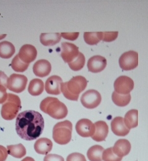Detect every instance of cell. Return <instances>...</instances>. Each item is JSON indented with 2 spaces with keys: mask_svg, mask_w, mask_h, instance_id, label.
Masks as SVG:
<instances>
[{
  "mask_svg": "<svg viewBox=\"0 0 148 161\" xmlns=\"http://www.w3.org/2000/svg\"><path fill=\"white\" fill-rule=\"evenodd\" d=\"M118 31L113 32H103V38L102 40L105 42H112L116 40L118 37Z\"/></svg>",
  "mask_w": 148,
  "mask_h": 161,
  "instance_id": "obj_31",
  "label": "cell"
},
{
  "mask_svg": "<svg viewBox=\"0 0 148 161\" xmlns=\"http://www.w3.org/2000/svg\"><path fill=\"white\" fill-rule=\"evenodd\" d=\"M9 78L3 72L0 71V85L7 88V82Z\"/></svg>",
  "mask_w": 148,
  "mask_h": 161,
  "instance_id": "obj_37",
  "label": "cell"
},
{
  "mask_svg": "<svg viewBox=\"0 0 148 161\" xmlns=\"http://www.w3.org/2000/svg\"><path fill=\"white\" fill-rule=\"evenodd\" d=\"M21 161H35V160L33 158L30 157H27L26 158L23 159Z\"/></svg>",
  "mask_w": 148,
  "mask_h": 161,
  "instance_id": "obj_38",
  "label": "cell"
},
{
  "mask_svg": "<svg viewBox=\"0 0 148 161\" xmlns=\"http://www.w3.org/2000/svg\"><path fill=\"white\" fill-rule=\"evenodd\" d=\"M94 125L95 132L91 136L93 140L97 142L105 141L109 132V128L107 123L103 121H99L95 122Z\"/></svg>",
  "mask_w": 148,
  "mask_h": 161,
  "instance_id": "obj_16",
  "label": "cell"
},
{
  "mask_svg": "<svg viewBox=\"0 0 148 161\" xmlns=\"http://www.w3.org/2000/svg\"><path fill=\"white\" fill-rule=\"evenodd\" d=\"M51 69V64L46 59L37 60L33 66L34 74L39 77H45L49 75Z\"/></svg>",
  "mask_w": 148,
  "mask_h": 161,
  "instance_id": "obj_15",
  "label": "cell"
},
{
  "mask_svg": "<svg viewBox=\"0 0 148 161\" xmlns=\"http://www.w3.org/2000/svg\"><path fill=\"white\" fill-rule=\"evenodd\" d=\"M85 42L90 45H97L103 38V32H86L84 34Z\"/></svg>",
  "mask_w": 148,
  "mask_h": 161,
  "instance_id": "obj_27",
  "label": "cell"
},
{
  "mask_svg": "<svg viewBox=\"0 0 148 161\" xmlns=\"http://www.w3.org/2000/svg\"><path fill=\"white\" fill-rule=\"evenodd\" d=\"M44 127L43 118L36 111H24L18 114L16 119L17 134L26 141H33L38 138L43 133Z\"/></svg>",
  "mask_w": 148,
  "mask_h": 161,
  "instance_id": "obj_1",
  "label": "cell"
},
{
  "mask_svg": "<svg viewBox=\"0 0 148 161\" xmlns=\"http://www.w3.org/2000/svg\"><path fill=\"white\" fill-rule=\"evenodd\" d=\"M134 80L128 76H121L116 80L114 84L115 92L120 94H129L134 88Z\"/></svg>",
  "mask_w": 148,
  "mask_h": 161,
  "instance_id": "obj_9",
  "label": "cell"
},
{
  "mask_svg": "<svg viewBox=\"0 0 148 161\" xmlns=\"http://www.w3.org/2000/svg\"><path fill=\"white\" fill-rule=\"evenodd\" d=\"M62 49L61 57L64 62L68 64L74 60L79 54L78 48L73 43H62Z\"/></svg>",
  "mask_w": 148,
  "mask_h": 161,
  "instance_id": "obj_11",
  "label": "cell"
},
{
  "mask_svg": "<svg viewBox=\"0 0 148 161\" xmlns=\"http://www.w3.org/2000/svg\"><path fill=\"white\" fill-rule=\"evenodd\" d=\"M111 130L116 136H124L128 134L130 130L125 125L123 119L118 116L114 118L111 123Z\"/></svg>",
  "mask_w": 148,
  "mask_h": 161,
  "instance_id": "obj_17",
  "label": "cell"
},
{
  "mask_svg": "<svg viewBox=\"0 0 148 161\" xmlns=\"http://www.w3.org/2000/svg\"><path fill=\"white\" fill-rule=\"evenodd\" d=\"M53 143L47 138H41L36 141L34 144V148L37 153L46 155L52 150Z\"/></svg>",
  "mask_w": 148,
  "mask_h": 161,
  "instance_id": "obj_19",
  "label": "cell"
},
{
  "mask_svg": "<svg viewBox=\"0 0 148 161\" xmlns=\"http://www.w3.org/2000/svg\"><path fill=\"white\" fill-rule=\"evenodd\" d=\"M106 65V59L102 56L97 55L92 57L89 59L87 67L89 71L96 73L103 71Z\"/></svg>",
  "mask_w": 148,
  "mask_h": 161,
  "instance_id": "obj_14",
  "label": "cell"
},
{
  "mask_svg": "<svg viewBox=\"0 0 148 161\" xmlns=\"http://www.w3.org/2000/svg\"><path fill=\"white\" fill-rule=\"evenodd\" d=\"M43 161H65L63 157L57 154L46 155L44 158Z\"/></svg>",
  "mask_w": 148,
  "mask_h": 161,
  "instance_id": "obj_33",
  "label": "cell"
},
{
  "mask_svg": "<svg viewBox=\"0 0 148 161\" xmlns=\"http://www.w3.org/2000/svg\"><path fill=\"white\" fill-rule=\"evenodd\" d=\"M21 108V104L20 98L15 94L8 93L7 100L2 107V116L7 120L14 119Z\"/></svg>",
  "mask_w": 148,
  "mask_h": 161,
  "instance_id": "obj_4",
  "label": "cell"
},
{
  "mask_svg": "<svg viewBox=\"0 0 148 161\" xmlns=\"http://www.w3.org/2000/svg\"><path fill=\"white\" fill-rule=\"evenodd\" d=\"M7 88L0 85V104H3L6 102L8 98Z\"/></svg>",
  "mask_w": 148,
  "mask_h": 161,
  "instance_id": "obj_34",
  "label": "cell"
},
{
  "mask_svg": "<svg viewBox=\"0 0 148 161\" xmlns=\"http://www.w3.org/2000/svg\"><path fill=\"white\" fill-rule=\"evenodd\" d=\"M75 129L78 134L84 138L92 136L95 132L94 124L88 119H81L79 120L76 124Z\"/></svg>",
  "mask_w": 148,
  "mask_h": 161,
  "instance_id": "obj_10",
  "label": "cell"
},
{
  "mask_svg": "<svg viewBox=\"0 0 148 161\" xmlns=\"http://www.w3.org/2000/svg\"><path fill=\"white\" fill-rule=\"evenodd\" d=\"M85 64V58L84 55L79 52L77 57L71 63H69L70 68L75 71L80 70L84 66Z\"/></svg>",
  "mask_w": 148,
  "mask_h": 161,
  "instance_id": "obj_29",
  "label": "cell"
},
{
  "mask_svg": "<svg viewBox=\"0 0 148 161\" xmlns=\"http://www.w3.org/2000/svg\"><path fill=\"white\" fill-rule=\"evenodd\" d=\"M61 36L65 39L74 41L77 39L79 33H61Z\"/></svg>",
  "mask_w": 148,
  "mask_h": 161,
  "instance_id": "obj_35",
  "label": "cell"
},
{
  "mask_svg": "<svg viewBox=\"0 0 148 161\" xmlns=\"http://www.w3.org/2000/svg\"><path fill=\"white\" fill-rule=\"evenodd\" d=\"M87 81L82 76L73 77L69 82L62 83L61 91L63 95L67 99L77 101L79 94L85 90Z\"/></svg>",
  "mask_w": 148,
  "mask_h": 161,
  "instance_id": "obj_2",
  "label": "cell"
},
{
  "mask_svg": "<svg viewBox=\"0 0 148 161\" xmlns=\"http://www.w3.org/2000/svg\"><path fill=\"white\" fill-rule=\"evenodd\" d=\"M102 160L104 161H121L122 158L117 156L113 151L112 147L104 150L102 153Z\"/></svg>",
  "mask_w": 148,
  "mask_h": 161,
  "instance_id": "obj_30",
  "label": "cell"
},
{
  "mask_svg": "<svg viewBox=\"0 0 148 161\" xmlns=\"http://www.w3.org/2000/svg\"><path fill=\"white\" fill-rule=\"evenodd\" d=\"M6 36H7V35H0V40H2V39H3V38H5Z\"/></svg>",
  "mask_w": 148,
  "mask_h": 161,
  "instance_id": "obj_39",
  "label": "cell"
},
{
  "mask_svg": "<svg viewBox=\"0 0 148 161\" xmlns=\"http://www.w3.org/2000/svg\"><path fill=\"white\" fill-rule=\"evenodd\" d=\"M80 101L86 108L93 109L99 106L101 103V96L97 91L88 90L82 94Z\"/></svg>",
  "mask_w": 148,
  "mask_h": 161,
  "instance_id": "obj_8",
  "label": "cell"
},
{
  "mask_svg": "<svg viewBox=\"0 0 148 161\" xmlns=\"http://www.w3.org/2000/svg\"><path fill=\"white\" fill-rule=\"evenodd\" d=\"M66 161H87L84 156L79 153H73L67 156Z\"/></svg>",
  "mask_w": 148,
  "mask_h": 161,
  "instance_id": "obj_32",
  "label": "cell"
},
{
  "mask_svg": "<svg viewBox=\"0 0 148 161\" xmlns=\"http://www.w3.org/2000/svg\"><path fill=\"white\" fill-rule=\"evenodd\" d=\"M113 151L117 156L120 158L127 156L131 150V144L129 141L126 139H120L115 143Z\"/></svg>",
  "mask_w": 148,
  "mask_h": 161,
  "instance_id": "obj_18",
  "label": "cell"
},
{
  "mask_svg": "<svg viewBox=\"0 0 148 161\" xmlns=\"http://www.w3.org/2000/svg\"><path fill=\"white\" fill-rule=\"evenodd\" d=\"M120 67L123 70L134 69L138 65V54L134 51H129L122 54L119 60Z\"/></svg>",
  "mask_w": 148,
  "mask_h": 161,
  "instance_id": "obj_6",
  "label": "cell"
},
{
  "mask_svg": "<svg viewBox=\"0 0 148 161\" xmlns=\"http://www.w3.org/2000/svg\"><path fill=\"white\" fill-rule=\"evenodd\" d=\"M8 153L14 158H23L26 154V149L21 143L7 146Z\"/></svg>",
  "mask_w": 148,
  "mask_h": 161,
  "instance_id": "obj_24",
  "label": "cell"
},
{
  "mask_svg": "<svg viewBox=\"0 0 148 161\" xmlns=\"http://www.w3.org/2000/svg\"><path fill=\"white\" fill-rule=\"evenodd\" d=\"M105 149L101 146L95 145L88 150V158L90 161H102V153Z\"/></svg>",
  "mask_w": 148,
  "mask_h": 161,
  "instance_id": "obj_25",
  "label": "cell"
},
{
  "mask_svg": "<svg viewBox=\"0 0 148 161\" xmlns=\"http://www.w3.org/2000/svg\"><path fill=\"white\" fill-rule=\"evenodd\" d=\"M37 54V50L35 46L30 44H25L22 46L18 55L23 62L30 64L36 59Z\"/></svg>",
  "mask_w": 148,
  "mask_h": 161,
  "instance_id": "obj_12",
  "label": "cell"
},
{
  "mask_svg": "<svg viewBox=\"0 0 148 161\" xmlns=\"http://www.w3.org/2000/svg\"><path fill=\"white\" fill-rule=\"evenodd\" d=\"M61 37L60 33H43L40 36V42L44 46H54L60 42Z\"/></svg>",
  "mask_w": 148,
  "mask_h": 161,
  "instance_id": "obj_20",
  "label": "cell"
},
{
  "mask_svg": "<svg viewBox=\"0 0 148 161\" xmlns=\"http://www.w3.org/2000/svg\"><path fill=\"white\" fill-rule=\"evenodd\" d=\"M41 111L56 119L65 118L68 114L66 106L58 99L47 97L43 100L40 104Z\"/></svg>",
  "mask_w": 148,
  "mask_h": 161,
  "instance_id": "obj_3",
  "label": "cell"
},
{
  "mask_svg": "<svg viewBox=\"0 0 148 161\" xmlns=\"http://www.w3.org/2000/svg\"><path fill=\"white\" fill-rule=\"evenodd\" d=\"M15 48L10 42L4 41L0 42V57L8 59L14 54Z\"/></svg>",
  "mask_w": 148,
  "mask_h": 161,
  "instance_id": "obj_22",
  "label": "cell"
},
{
  "mask_svg": "<svg viewBox=\"0 0 148 161\" xmlns=\"http://www.w3.org/2000/svg\"><path fill=\"white\" fill-rule=\"evenodd\" d=\"M63 80L59 76H52L45 82V89L46 92L52 95H58L61 94V85Z\"/></svg>",
  "mask_w": 148,
  "mask_h": 161,
  "instance_id": "obj_13",
  "label": "cell"
},
{
  "mask_svg": "<svg viewBox=\"0 0 148 161\" xmlns=\"http://www.w3.org/2000/svg\"><path fill=\"white\" fill-rule=\"evenodd\" d=\"M27 82L28 79L24 75L13 74L8 79L7 88L15 93H21L25 90Z\"/></svg>",
  "mask_w": 148,
  "mask_h": 161,
  "instance_id": "obj_7",
  "label": "cell"
},
{
  "mask_svg": "<svg viewBox=\"0 0 148 161\" xmlns=\"http://www.w3.org/2000/svg\"><path fill=\"white\" fill-rule=\"evenodd\" d=\"M30 64L24 63L20 59L18 54L15 56L11 62V68L17 72H23L28 68Z\"/></svg>",
  "mask_w": 148,
  "mask_h": 161,
  "instance_id": "obj_28",
  "label": "cell"
},
{
  "mask_svg": "<svg viewBox=\"0 0 148 161\" xmlns=\"http://www.w3.org/2000/svg\"><path fill=\"white\" fill-rule=\"evenodd\" d=\"M72 124L69 120L58 122L53 129V139L55 142L65 145L70 142L71 139Z\"/></svg>",
  "mask_w": 148,
  "mask_h": 161,
  "instance_id": "obj_5",
  "label": "cell"
},
{
  "mask_svg": "<svg viewBox=\"0 0 148 161\" xmlns=\"http://www.w3.org/2000/svg\"><path fill=\"white\" fill-rule=\"evenodd\" d=\"M138 112L137 110H130L127 112L123 119L125 125L128 129L136 127L138 124Z\"/></svg>",
  "mask_w": 148,
  "mask_h": 161,
  "instance_id": "obj_21",
  "label": "cell"
},
{
  "mask_svg": "<svg viewBox=\"0 0 148 161\" xmlns=\"http://www.w3.org/2000/svg\"><path fill=\"white\" fill-rule=\"evenodd\" d=\"M113 102L119 107H125L129 104L131 100V95L130 94H120L114 92L112 95Z\"/></svg>",
  "mask_w": 148,
  "mask_h": 161,
  "instance_id": "obj_26",
  "label": "cell"
},
{
  "mask_svg": "<svg viewBox=\"0 0 148 161\" xmlns=\"http://www.w3.org/2000/svg\"><path fill=\"white\" fill-rule=\"evenodd\" d=\"M44 87V83L42 80L34 79L31 80L28 90L29 93L32 96H38L43 93Z\"/></svg>",
  "mask_w": 148,
  "mask_h": 161,
  "instance_id": "obj_23",
  "label": "cell"
},
{
  "mask_svg": "<svg viewBox=\"0 0 148 161\" xmlns=\"http://www.w3.org/2000/svg\"><path fill=\"white\" fill-rule=\"evenodd\" d=\"M8 151L6 147L0 146V161H5L8 157Z\"/></svg>",
  "mask_w": 148,
  "mask_h": 161,
  "instance_id": "obj_36",
  "label": "cell"
}]
</instances>
